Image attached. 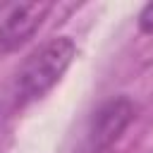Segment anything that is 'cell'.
<instances>
[{
	"instance_id": "277c9868",
	"label": "cell",
	"mask_w": 153,
	"mask_h": 153,
	"mask_svg": "<svg viewBox=\"0 0 153 153\" xmlns=\"http://www.w3.org/2000/svg\"><path fill=\"white\" fill-rule=\"evenodd\" d=\"M139 29L146 36H153V2H148L141 12H139Z\"/></svg>"
},
{
	"instance_id": "6da1fadb",
	"label": "cell",
	"mask_w": 153,
	"mask_h": 153,
	"mask_svg": "<svg viewBox=\"0 0 153 153\" xmlns=\"http://www.w3.org/2000/svg\"><path fill=\"white\" fill-rule=\"evenodd\" d=\"M74 55H76V45L69 36H57L38 45L14 74L10 88L12 108H24L43 98L69 69Z\"/></svg>"
},
{
	"instance_id": "3957f363",
	"label": "cell",
	"mask_w": 153,
	"mask_h": 153,
	"mask_svg": "<svg viewBox=\"0 0 153 153\" xmlns=\"http://www.w3.org/2000/svg\"><path fill=\"white\" fill-rule=\"evenodd\" d=\"M50 12V2H22L12 5L0 19V53L22 48L43 24Z\"/></svg>"
},
{
	"instance_id": "7a4b0ae2",
	"label": "cell",
	"mask_w": 153,
	"mask_h": 153,
	"mask_svg": "<svg viewBox=\"0 0 153 153\" xmlns=\"http://www.w3.org/2000/svg\"><path fill=\"white\" fill-rule=\"evenodd\" d=\"M134 117H136V108L127 96L105 100L96 110V115L88 124V134H86L88 153H103V151L112 148L120 141V136L127 131V127L134 122Z\"/></svg>"
}]
</instances>
